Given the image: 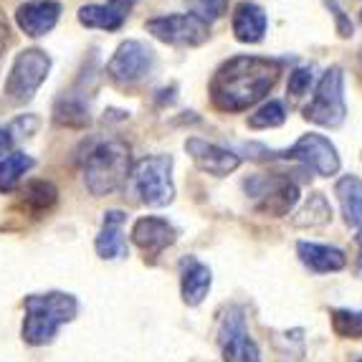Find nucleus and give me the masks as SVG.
I'll list each match as a JSON object with an SVG mask.
<instances>
[{
  "instance_id": "nucleus-1",
  "label": "nucleus",
  "mask_w": 362,
  "mask_h": 362,
  "mask_svg": "<svg viewBox=\"0 0 362 362\" xmlns=\"http://www.w3.org/2000/svg\"><path fill=\"white\" fill-rule=\"evenodd\" d=\"M281 64L264 56H233L211 78V102L221 112H246L276 86Z\"/></svg>"
},
{
  "instance_id": "nucleus-2",
  "label": "nucleus",
  "mask_w": 362,
  "mask_h": 362,
  "mask_svg": "<svg viewBox=\"0 0 362 362\" xmlns=\"http://www.w3.org/2000/svg\"><path fill=\"white\" fill-rule=\"evenodd\" d=\"M132 173V150L122 139H99L86 150L84 182L91 195H112Z\"/></svg>"
},
{
  "instance_id": "nucleus-3",
  "label": "nucleus",
  "mask_w": 362,
  "mask_h": 362,
  "mask_svg": "<svg viewBox=\"0 0 362 362\" xmlns=\"http://www.w3.org/2000/svg\"><path fill=\"white\" fill-rule=\"evenodd\" d=\"M25 322L23 339L28 344H46L56 337L61 325H66L76 317V299L64 291H49V294L25 296Z\"/></svg>"
},
{
  "instance_id": "nucleus-4",
  "label": "nucleus",
  "mask_w": 362,
  "mask_h": 362,
  "mask_svg": "<svg viewBox=\"0 0 362 362\" xmlns=\"http://www.w3.org/2000/svg\"><path fill=\"white\" fill-rule=\"evenodd\" d=\"M134 193L139 200L150 208L170 206L175 198V185H173V157L170 155H150L139 160L129 173Z\"/></svg>"
},
{
  "instance_id": "nucleus-5",
  "label": "nucleus",
  "mask_w": 362,
  "mask_h": 362,
  "mask_svg": "<svg viewBox=\"0 0 362 362\" xmlns=\"http://www.w3.org/2000/svg\"><path fill=\"white\" fill-rule=\"evenodd\" d=\"M304 119L320 124V127H339L347 117V104H344V74L339 66H329L322 74L320 84L314 89V97L302 109Z\"/></svg>"
},
{
  "instance_id": "nucleus-6",
  "label": "nucleus",
  "mask_w": 362,
  "mask_h": 362,
  "mask_svg": "<svg viewBox=\"0 0 362 362\" xmlns=\"http://www.w3.org/2000/svg\"><path fill=\"white\" fill-rule=\"evenodd\" d=\"M51 56L41 49H25L16 56L11 74L6 78V97L13 104H28L36 91L49 78Z\"/></svg>"
},
{
  "instance_id": "nucleus-7",
  "label": "nucleus",
  "mask_w": 362,
  "mask_h": 362,
  "mask_svg": "<svg viewBox=\"0 0 362 362\" xmlns=\"http://www.w3.org/2000/svg\"><path fill=\"white\" fill-rule=\"evenodd\" d=\"M246 193L259 200V211L272 218H284L299 203V185L286 173L254 175L243 182Z\"/></svg>"
},
{
  "instance_id": "nucleus-8",
  "label": "nucleus",
  "mask_w": 362,
  "mask_h": 362,
  "mask_svg": "<svg viewBox=\"0 0 362 362\" xmlns=\"http://www.w3.org/2000/svg\"><path fill=\"white\" fill-rule=\"evenodd\" d=\"M147 33L168 46H203L211 38V25L195 13H175V16H157L145 23Z\"/></svg>"
},
{
  "instance_id": "nucleus-9",
  "label": "nucleus",
  "mask_w": 362,
  "mask_h": 362,
  "mask_svg": "<svg viewBox=\"0 0 362 362\" xmlns=\"http://www.w3.org/2000/svg\"><path fill=\"white\" fill-rule=\"evenodd\" d=\"M155 66V51L142 41H122L107 64V76L117 86H134L145 81Z\"/></svg>"
},
{
  "instance_id": "nucleus-10",
  "label": "nucleus",
  "mask_w": 362,
  "mask_h": 362,
  "mask_svg": "<svg viewBox=\"0 0 362 362\" xmlns=\"http://www.w3.org/2000/svg\"><path fill=\"white\" fill-rule=\"evenodd\" d=\"M266 157H286V160H299L302 165H307L309 170H314L317 175L329 177L339 173V155L337 147L325 137V134L309 132L304 137H299L289 150L284 152H266Z\"/></svg>"
},
{
  "instance_id": "nucleus-11",
  "label": "nucleus",
  "mask_w": 362,
  "mask_h": 362,
  "mask_svg": "<svg viewBox=\"0 0 362 362\" xmlns=\"http://www.w3.org/2000/svg\"><path fill=\"white\" fill-rule=\"evenodd\" d=\"M218 344L223 362H261L259 344L251 339L241 307H230L218 327Z\"/></svg>"
},
{
  "instance_id": "nucleus-12",
  "label": "nucleus",
  "mask_w": 362,
  "mask_h": 362,
  "mask_svg": "<svg viewBox=\"0 0 362 362\" xmlns=\"http://www.w3.org/2000/svg\"><path fill=\"white\" fill-rule=\"evenodd\" d=\"M185 150H187V155H190V160L195 163V168L216 177L230 175V173L238 170V165H241V157L235 155V152L226 150V147H221V145H213V142L200 139V137L187 139Z\"/></svg>"
},
{
  "instance_id": "nucleus-13",
  "label": "nucleus",
  "mask_w": 362,
  "mask_h": 362,
  "mask_svg": "<svg viewBox=\"0 0 362 362\" xmlns=\"http://www.w3.org/2000/svg\"><path fill=\"white\" fill-rule=\"evenodd\" d=\"M132 241L134 246H139L145 251V259L155 261L165 248H170L177 241V230L165 218L145 216L132 226Z\"/></svg>"
},
{
  "instance_id": "nucleus-14",
  "label": "nucleus",
  "mask_w": 362,
  "mask_h": 362,
  "mask_svg": "<svg viewBox=\"0 0 362 362\" xmlns=\"http://www.w3.org/2000/svg\"><path fill=\"white\" fill-rule=\"evenodd\" d=\"M59 16L61 3H56V0H28L16 11V23L25 36L41 38L49 30H54V25L59 23Z\"/></svg>"
},
{
  "instance_id": "nucleus-15",
  "label": "nucleus",
  "mask_w": 362,
  "mask_h": 362,
  "mask_svg": "<svg viewBox=\"0 0 362 362\" xmlns=\"http://www.w3.org/2000/svg\"><path fill=\"white\" fill-rule=\"evenodd\" d=\"M134 0H109L102 6H81L78 8V23L84 28H99V30H119L132 11Z\"/></svg>"
},
{
  "instance_id": "nucleus-16",
  "label": "nucleus",
  "mask_w": 362,
  "mask_h": 362,
  "mask_svg": "<svg viewBox=\"0 0 362 362\" xmlns=\"http://www.w3.org/2000/svg\"><path fill=\"white\" fill-rule=\"evenodd\" d=\"M213 276L211 269L206 264H200L195 256H185L180 261V291H182V302L187 307H198L206 294L211 291Z\"/></svg>"
},
{
  "instance_id": "nucleus-17",
  "label": "nucleus",
  "mask_w": 362,
  "mask_h": 362,
  "mask_svg": "<svg viewBox=\"0 0 362 362\" xmlns=\"http://www.w3.org/2000/svg\"><path fill=\"white\" fill-rule=\"evenodd\" d=\"M296 254H299V261L314 274L342 272L344 266H347L344 251H339V248H334V246H325V243L299 241L296 243Z\"/></svg>"
},
{
  "instance_id": "nucleus-18",
  "label": "nucleus",
  "mask_w": 362,
  "mask_h": 362,
  "mask_svg": "<svg viewBox=\"0 0 362 362\" xmlns=\"http://www.w3.org/2000/svg\"><path fill=\"white\" fill-rule=\"evenodd\" d=\"M230 25H233V36L241 43H259V41H264L269 21H266L264 8L243 0V3H238V6L233 8Z\"/></svg>"
},
{
  "instance_id": "nucleus-19",
  "label": "nucleus",
  "mask_w": 362,
  "mask_h": 362,
  "mask_svg": "<svg viewBox=\"0 0 362 362\" xmlns=\"http://www.w3.org/2000/svg\"><path fill=\"white\" fill-rule=\"evenodd\" d=\"M127 216L122 211H107L104 213V223L102 230L97 235V254L102 259H122V256H127V238H124V226Z\"/></svg>"
},
{
  "instance_id": "nucleus-20",
  "label": "nucleus",
  "mask_w": 362,
  "mask_h": 362,
  "mask_svg": "<svg viewBox=\"0 0 362 362\" xmlns=\"http://www.w3.org/2000/svg\"><path fill=\"white\" fill-rule=\"evenodd\" d=\"M334 195L342 208L344 223L352 228H362V180L357 175H344L334 182Z\"/></svg>"
},
{
  "instance_id": "nucleus-21",
  "label": "nucleus",
  "mask_w": 362,
  "mask_h": 362,
  "mask_svg": "<svg viewBox=\"0 0 362 362\" xmlns=\"http://www.w3.org/2000/svg\"><path fill=\"white\" fill-rule=\"evenodd\" d=\"M54 122L59 127L84 129L91 122L89 104L81 97H76V94H64V97L54 104Z\"/></svg>"
},
{
  "instance_id": "nucleus-22",
  "label": "nucleus",
  "mask_w": 362,
  "mask_h": 362,
  "mask_svg": "<svg viewBox=\"0 0 362 362\" xmlns=\"http://www.w3.org/2000/svg\"><path fill=\"white\" fill-rule=\"evenodd\" d=\"M329 221H332V206H329V200L322 193L309 195L307 203L291 218V223L296 228H320V226H327Z\"/></svg>"
},
{
  "instance_id": "nucleus-23",
  "label": "nucleus",
  "mask_w": 362,
  "mask_h": 362,
  "mask_svg": "<svg viewBox=\"0 0 362 362\" xmlns=\"http://www.w3.org/2000/svg\"><path fill=\"white\" fill-rule=\"evenodd\" d=\"M30 168H33V157H28L25 152H11L3 157L0 160V193H13Z\"/></svg>"
},
{
  "instance_id": "nucleus-24",
  "label": "nucleus",
  "mask_w": 362,
  "mask_h": 362,
  "mask_svg": "<svg viewBox=\"0 0 362 362\" xmlns=\"http://www.w3.org/2000/svg\"><path fill=\"white\" fill-rule=\"evenodd\" d=\"M286 122V107L276 99H269L266 104H261L254 115L248 117V127L251 129H274L281 127Z\"/></svg>"
},
{
  "instance_id": "nucleus-25",
  "label": "nucleus",
  "mask_w": 362,
  "mask_h": 362,
  "mask_svg": "<svg viewBox=\"0 0 362 362\" xmlns=\"http://www.w3.org/2000/svg\"><path fill=\"white\" fill-rule=\"evenodd\" d=\"M332 329L337 337L344 339H362V309H332L329 314Z\"/></svg>"
},
{
  "instance_id": "nucleus-26",
  "label": "nucleus",
  "mask_w": 362,
  "mask_h": 362,
  "mask_svg": "<svg viewBox=\"0 0 362 362\" xmlns=\"http://www.w3.org/2000/svg\"><path fill=\"white\" fill-rule=\"evenodd\" d=\"M56 198H59V190L49 180H30L25 185V206L33 208L36 213L49 211L56 203Z\"/></svg>"
},
{
  "instance_id": "nucleus-27",
  "label": "nucleus",
  "mask_w": 362,
  "mask_h": 362,
  "mask_svg": "<svg viewBox=\"0 0 362 362\" xmlns=\"http://www.w3.org/2000/svg\"><path fill=\"white\" fill-rule=\"evenodd\" d=\"M314 81V71L312 66H299L289 74V84H286V91H289L291 97H304L309 91Z\"/></svg>"
},
{
  "instance_id": "nucleus-28",
  "label": "nucleus",
  "mask_w": 362,
  "mask_h": 362,
  "mask_svg": "<svg viewBox=\"0 0 362 362\" xmlns=\"http://www.w3.org/2000/svg\"><path fill=\"white\" fill-rule=\"evenodd\" d=\"M325 6L329 8V13H332V18H334V28H337V36L339 38H352V21L350 16L344 13V8L339 6L337 0H325Z\"/></svg>"
},
{
  "instance_id": "nucleus-29",
  "label": "nucleus",
  "mask_w": 362,
  "mask_h": 362,
  "mask_svg": "<svg viewBox=\"0 0 362 362\" xmlns=\"http://www.w3.org/2000/svg\"><path fill=\"white\" fill-rule=\"evenodd\" d=\"M226 6H228V0H198V13L195 16L208 23V21L221 18L226 13Z\"/></svg>"
},
{
  "instance_id": "nucleus-30",
  "label": "nucleus",
  "mask_w": 362,
  "mask_h": 362,
  "mask_svg": "<svg viewBox=\"0 0 362 362\" xmlns=\"http://www.w3.org/2000/svg\"><path fill=\"white\" fill-rule=\"evenodd\" d=\"M36 127H38V119H36V117H28V122H25V117H21V119L13 122V127L8 129V132H11V134H13V132H18L21 137H23V134L28 137V134L33 132Z\"/></svg>"
},
{
  "instance_id": "nucleus-31",
  "label": "nucleus",
  "mask_w": 362,
  "mask_h": 362,
  "mask_svg": "<svg viewBox=\"0 0 362 362\" xmlns=\"http://www.w3.org/2000/svg\"><path fill=\"white\" fill-rule=\"evenodd\" d=\"M11 147H13L11 132H8L6 127H0V157H6L8 152H11Z\"/></svg>"
},
{
  "instance_id": "nucleus-32",
  "label": "nucleus",
  "mask_w": 362,
  "mask_h": 362,
  "mask_svg": "<svg viewBox=\"0 0 362 362\" xmlns=\"http://www.w3.org/2000/svg\"><path fill=\"white\" fill-rule=\"evenodd\" d=\"M355 243H357V251H360V274H362V228L357 230V235H355Z\"/></svg>"
},
{
  "instance_id": "nucleus-33",
  "label": "nucleus",
  "mask_w": 362,
  "mask_h": 362,
  "mask_svg": "<svg viewBox=\"0 0 362 362\" xmlns=\"http://www.w3.org/2000/svg\"><path fill=\"white\" fill-rule=\"evenodd\" d=\"M8 43V28L6 25H0V51H3V46Z\"/></svg>"
},
{
  "instance_id": "nucleus-34",
  "label": "nucleus",
  "mask_w": 362,
  "mask_h": 362,
  "mask_svg": "<svg viewBox=\"0 0 362 362\" xmlns=\"http://www.w3.org/2000/svg\"><path fill=\"white\" fill-rule=\"evenodd\" d=\"M360 23H362V11H360Z\"/></svg>"
},
{
  "instance_id": "nucleus-35",
  "label": "nucleus",
  "mask_w": 362,
  "mask_h": 362,
  "mask_svg": "<svg viewBox=\"0 0 362 362\" xmlns=\"http://www.w3.org/2000/svg\"><path fill=\"white\" fill-rule=\"evenodd\" d=\"M357 362H362V357H360V360H357Z\"/></svg>"
}]
</instances>
